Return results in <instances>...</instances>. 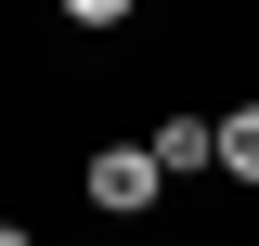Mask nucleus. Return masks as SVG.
Here are the masks:
<instances>
[{
	"instance_id": "7ed1b4c3",
	"label": "nucleus",
	"mask_w": 259,
	"mask_h": 246,
	"mask_svg": "<svg viewBox=\"0 0 259 246\" xmlns=\"http://www.w3.org/2000/svg\"><path fill=\"white\" fill-rule=\"evenodd\" d=\"M221 169H233V182H259V104H233V117H221Z\"/></svg>"
},
{
	"instance_id": "f257e3e1",
	"label": "nucleus",
	"mask_w": 259,
	"mask_h": 246,
	"mask_svg": "<svg viewBox=\"0 0 259 246\" xmlns=\"http://www.w3.org/2000/svg\"><path fill=\"white\" fill-rule=\"evenodd\" d=\"M78 194H91L104 220H143V208L168 194V169H156L143 143H91V155H78Z\"/></svg>"
},
{
	"instance_id": "20e7f679",
	"label": "nucleus",
	"mask_w": 259,
	"mask_h": 246,
	"mask_svg": "<svg viewBox=\"0 0 259 246\" xmlns=\"http://www.w3.org/2000/svg\"><path fill=\"white\" fill-rule=\"evenodd\" d=\"M65 26H130V0H65Z\"/></svg>"
},
{
	"instance_id": "39448f33",
	"label": "nucleus",
	"mask_w": 259,
	"mask_h": 246,
	"mask_svg": "<svg viewBox=\"0 0 259 246\" xmlns=\"http://www.w3.org/2000/svg\"><path fill=\"white\" fill-rule=\"evenodd\" d=\"M0 246H39V233H26V220H0Z\"/></svg>"
},
{
	"instance_id": "f03ea898",
	"label": "nucleus",
	"mask_w": 259,
	"mask_h": 246,
	"mask_svg": "<svg viewBox=\"0 0 259 246\" xmlns=\"http://www.w3.org/2000/svg\"><path fill=\"white\" fill-rule=\"evenodd\" d=\"M143 155H156L168 182H194V169H221V117H182V104H168V117L143 130Z\"/></svg>"
}]
</instances>
